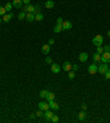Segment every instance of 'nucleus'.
<instances>
[{
	"label": "nucleus",
	"mask_w": 110,
	"mask_h": 123,
	"mask_svg": "<svg viewBox=\"0 0 110 123\" xmlns=\"http://www.w3.org/2000/svg\"><path fill=\"white\" fill-rule=\"evenodd\" d=\"M45 62H46L47 64H52L53 60H52V58H50V57H46V58H45Z\"/></svg>",
	"instance_id": "nucleus-29"
},
{
	"label": "nucleus",
	"mask_w": 110,
	"mask_h": 123,
	"mask_svg": "<svg viewBox=\"0 0 110 123\" xmlns=\"http://www.w3.org/2000/svg\"><path fill=\"white\" fill-rule=\"evenodd\" d=\"M50 50H51V48H50V44H48V43H47V44H44L43 47H42V53L45 55L50 52Z\"/></svg>",
	"instance_id": "nucleus-17"
},
{
	"label": "nucleus",
	"mask_w": 110,
	"mask_h": 123,
	"mask_svg": "<svg viewBox=\"0 0 110 123\" xmlns=\"http://www.w3.org/2000/svg\"><path fill=\"white\" fill-rule=\"evenodd\" d=\"M39 109L42 111H47L50 109V105H48V103H46V102H40V103H39Z\"/></svg>",
	"instance_id": "nucleus-9"
},
{
	"label": "nucleus",
	"mask_w": 110,
	"mask_h": 123,
	"mask_svg": "<svg viewBox=\"0 0 110 123\" xmlns=\"http://www.w3.org/2000/svg\"><path fill=\"white\" fill-rule=\"evenodd\" d=\"M35 117H36V115H35V114H31V115H30V118H31V119H34Z\"/></svg>",
	"instance_id": "nucleus-40"
},
{
	"label": "nucleus",
	"mask_w": 110,
	"mask_h": 123,
	"mask_svg": "<svg viewBox=\"0 0 110 123\" xmlns=\"http://www.w3.org/2000/svg\"><path fill=\"white\" fill-rule=\"evenodd\" d=\"M40 12H41V7L38 5V6L34 7V12H33V13H34V15H36V13H40Z\"/></svg>",
	"instance_id": "nucleus-27"
},
{
	"label": "nucleus",
	"mask_w": 110,
	"mask_h": 123,
	"mask_svg": "<svg viewBox=\"0 0 110 123\" xmlns=\"http://www.w3.org/2000/svg\"><path fill=\"white\" fill-rule=\"evenodd\" d=\"M12 7H13V5H12L11 2H7V3H6V6H4V8H6L7 11H11Z\"/></svg>",
	"instance_id": "nucleus-24"
},
{
	"label": "nucleus",
	"mask_w": 110,
	"mask_h": 123,
	"mask_svg": "<svg viewBox=\"0 0 110 123\" xmlns=\"http://www.w3.org/2000/svg\"><path fill=\"white\" fill-rule=\"evenodd\" d=\"M78 119H79L80 121H84V120L86 119V113H85V111H84V110L79 112V114H78Z\"/></svg>",
	"instance_id": "nucleus-21"
},
{
	"label": "nucleus",
	"mask_w": 110,
	"mask_h": 123,
	"mask_svg": "<svg viewBox=\"0 0 110 123\" xmlns=\"http://www.w3.org/2000/svg\"><path fill=\"white\" fill-rule=\"evenodd\" d=\"M1 21H2V18H0V23H1Z\"/></svg>",
	"instance_id": "nucleus-42"
},
{
	"label": "nucleus",
	"mask_w": 110,
	"mask_h": 123,
	"mask_svg": "<svg viewBox=\"0 0 110 123\" xmlns=\"http://www.w3.org/2000/svg\"><path fill=\"white\" fill-rule=\"evenodd\" d=\"M25 20H26L28 22H33V21L35 20V15L33 12H26Z\"/></svg>",
	"instance_id": "nucleus-6"
},
{
	"label": "nucleus",
	"mask_w": 110,
	"mask_h": 123,
	"mask_svg": "<svg viewBox=\"0 0 110 123\" xmlns=\"http://www.w3.org/2000/svg\"><path fill=\"white\" fill-rule=\"evenodd\" d=\"M13 7L14 8H17V9H20L22 7V5H23V1L22 0H13V2H12Z\"/></svg>",
	"instance_id": "nucleus-16"
},
{
	"label": "nucleus",
	"mask_w": 110,
	"mask_h": 123,
	"mask_svg": "<svg viewBox=\"0 0 110 123\" xmlns=\"http://www.w3.org/2000/svg\"><path fill=\"white\" fill-rule=\"evenodd\" d=\"M108 69H109V67H108V63H104V62H102V63H101V64H99V67H98V72H99L100 74H105Z\"/></svg>",
	"instance_id": "nucleus-2"
},
{
	"label": "nucleus",
	"mask_w": 110,
	"mask_h": 123,
	"mask_svg": "<svg viewBox=\"0 0 110 123\" xmlns=\"http://www.w3.org/2000/svg\"><path fill=\"white\" fill-rule=\"evenodd\" d=\"M54 6H55V3H54L53 0H47L46 2H45V8L46 9H52Z\"/></svg>",
	"instance_id": "nucleus-19"
},
{
	"label": "nucleus",
	"mask_w": 110,
	"mask_h": 123,
	"mask_svg": "<svg viewBox=\"0 0 110 123\" xmlns=\"http://www.w3.org/2000/svg\"><path fill=\"white\" fill-rule=\"evenodd\" d=\"M62 30H63V27H62V25H58V23H56L53 28V31L55 33H60Z\"/></svg>",
	"instance_id": "nucleus-18"
},
{
	"label": "nucleus",
	"mask_w": 110,
	"mask_h": 123,
	"mask_svg": "<svg viewBox=\"0 0 110 123\" xmlns=\"http://www.w3.org/2000/svg\"><path fill=\"white\" fill-rule=\"evenodd\" d=\"M54 98H55V94H54L53 92H51V91H47V94H46V97H45V99H46L47 102H50V101H54Z\"/></svg>",
	"instance_id": "nucleus-14"
},
{
	"label": "nucleus",
	"mask_w": 110,
	"mask_h": 123,
	"mask_svg": "<svg viewBox=\"0 0 110 123\" xmlns=\"http://www.w3.org/2000/svg\"><path fill=\"white\" fill-rule=\"evenodd\" d=\"M101 61L104 62V63H108V62H110V52L104 51L102 53H101Z\"/></svg>",
	"instance_id": "nucleus-3"
},
{
	"label": "nucleus",
	"mask_w": 110,
	"mask_h": 123,
	"mask_svg": "<svg viewBox=\"0 0 110 123\" xmlns=\"http://www.w3.org/2000/svg\"><path fill=\"white\" fill-rule=\"evenodd\" d=\"M24 12H34V6L32 5H25V7L23 8Z\"/></svg>",
	"instance_id": "nucleus-13"
},
{
	"label": "nucleus",
	"mask_w": 110,
	"mask_h": 123,
	"mask_svg": "<svg viewBox=\"0 0 110 123\" xmlns=\"http://www.w3.org/2000/svg\"><path fill=\"white\" fill-rule=\"evenodd\" d=\"M88 72H89V74H96L98 72V65L97 64H90L88 67Z\"/></svg>",
	"instance_id": "nucleus-4"
},
{
	"label": "nucleus",
	"mask_w": 110,
	"mask_h": 123,
	"mask_svg": "<svg viewBox=\"0 0 110 123\" xmlns=\"http://www.w3.org/2000/svg\"><path fill=\"white\" fill-rule=\"evenodd\" d=\"M25 16H26V12H24V11L22 10L21 12L19 13V16H18V19H19V20H23V19H25Z\"/></svg>",
	"instance_id": "nucleus-23"
},
{
	"label": "nucleus",
	"mask_w": 110,
	"mask_h": 123,
	"mask_svg": "<svg viewBox=\"0 0 110 123\" xmlns=\"http://www.w3.org/2000/svg\"><path fill=\"white\" fill-rule=\"evenodd\" d=\"M22 1H23L24 5H30V1H31V0H22Z\"/></svg>",
	"instance_id": "nucleus-38"
},
{
	"label": "nucleus",
	"mask_w": 110,
	"mask_h": 123,
	"mask_svg": "<svg viewBox=\"0 0 110 123\" xmlns=\"http://www.w3.org/2000/svg\"><path fill=\"white\" fill-rule=\"evenodd\" d=\"M51 70L53 73H60L61 72V67L57 63H52L51 64Z\"/></svg>",
	"instance_id": "nucleus-7"
},
{
	"label": "nucleus",
	"mask_w": 110,
	"mask_h": 123,
	"mask_svg": "<svg viewBox=\"0 0 110 123\" xmlns=\"http://www.w3.org/2000/svg\"><path fill=\"white\" fill-rule=\"evenodd\" d=\"M62 27H63V30H70L73 28V25L70 21H63V23H62Z\"/></svg>",
	"instance_id": "nucleus-8"
},
{
	"label": "nucleus",
	"mask_w": 110,
	"mask_h": 123,
	"mask_svg": "<svg viewBox=\"0 0 110 123\" xmlns=\"http://www.w3.org/2000/svg\"><path fill=\"white\" fill-rule=\"evenodd\" d=\"M105 77H106V79H107V80H110V69H108L107 71H106V73H105Z\"/></svg>",
	"instance_id": "nucleus-30"
},
{
	"label": "nucleus",
	"mask_w": 110,
	"mask_h": 123,
	"mask_svg": "<svg viewBox=\"0 0 110 123\" xmlns=\"http://www.w3.org/2000/svg\"><path fill=\"white\" fill-rule=\"evenodd\" d=\"M12 18H13V13L10 12L9 15H4V16H2V21L3 22H6V23H8L10 20L12 19Z\"/></svg>",
	"instance_id": "nucleus-10"
},
{
	"label": "nucleus",
	"mask_w": 110,
	"mask_h": 123,
	"mask_svg": "<svg viewBox=\"0 0 110 123\" xmlns=\"http://www.w3.org/2000/svg\"><path fill=\"white\" fill-rule=\"evenodd\" d=\"M48 105H50V108L52 109V110H54V111H57L58 109H60L58 104H57L56 102H54V101H50V102H48Z\"/></svg>",
	"instance_id": "nucleus-15"
},
{
	"label": "nucleus",
	"mask_w": 110,
	"mask_h": 123,
	"mask_svg": "<svg viewBox=\"0 0 110 123\" xmlns=\"http://www.w3.org/2000/svg\"><path fill=\"white\" fill-rule=\"evenodd\" d=\"M72 69H73V70H74V71H76V70L78 69V65H77V64H73Z\"/></svg>",
	"instance_id": "nucleus-36"
},
{
	"label": "nucleus",
	"mask_w": 110,
	"mask_h": 123,
	"mask_svg": "<svg viewBox=\"0 0 110 123\" xmlns=\"http://www.w3.org/2000/svg\"><path fill=\"white\" fill-rule=\"evenodd\" d=\"M68 79L69 80H74V79H75V72L70 70V71L68 72Z\"/></svg>",
	"instance_id": "nucleus-25"
},
{
	"label": "nucleus",
	"mask_w": 110,
	"mask_h": 123,
	"mask_svg": "<svg viewBox=\"0 0 110 123\" xmlns=\"http://www.w3.org/2000/svg\"><path fill=\"white\" fill-rule=\"evenodd\" d=\"M52 122H54V123H57L58 121H60V119H58V117H56V115H53V118H52Z\"/></svg>",
	"instance_id": "nucleus-31"
},
{
	"label": "nucleus",
	"mask_w": 110,
	"mask_h": 123,
	"mask_svg": "<svg viewBox=\"0 0 110 123\" xmlns=\"http://www.w3.org/2000/svg\"><path fill=\"white\" fill-rule=\"evenodd\" d=\"M104 52V48H101V45H99V47H97V53H99V54H101Z\"/></svg>",
	"instance_id": "nucleus-32"
},
{
	"label": "nucleus",
	"mask_w": 110,
	"mask_h": 123,
	"mask_svg": "<svg viewBox=\"0 0 110 123\" xmlns=\"http://www.w3.org/2000/svg\"><path fill=\"white\" fill-rule=\"evenodd\" d=\"M86 109H87V105H86V104H83V105H82V110L85 111Z\"/></svg>",
	"instance_id": "nucleus-39"
},
{
	"label": "nucleus",
	"mask_w": 110,
	"mask_h": 123,
	"mask_svg": "<svg viewBox=\"0 0 110 123\" xmlns=\"http://www.w3.org/2000/svg\"><path fill=\"white\" fill-rule=\"evenodd\" d=\"M57 23H58V25H62V23H63V18L58 17V18H57Z\"/></svg>",
	"instance_id": "nucleus-35"
},
{
	"label": "nucleus",
	"mask_w": 110,
	"mask_h": 123,
	"mask_svg": "<svg viewBox=\"0 0 110 123\" xmlns=\"http://www.w3.org/2000/svg\"><path fill=\"white\" fill-rule=\"evenodd\" d=\"M53 115H54V113L52 112V111H50V110L45 111V113L43 114V117H44V119H45V121H46V122H48V121L52 120Z\"/></svg>",
	"instance_id": "nucleus-5"
},
{
	"label": "nucleus",
	"mask_w": 110,
	"mask_h": 123,
	"mask_svg": "<svg viewBox=\"0 0 110 123\" xmlns=\"http://www.w3.org/2000/svg\"><path fill=\"white\" fill-rule=\"evenodd\" d=\"M104 51H107V52H110V45L107 44L104 47Z\"/></svg>",
	"instance_id": "nucleus-34"
},
{
	"label": "nucleus",
	"mask_w": 110,
	"mask_h": 123,
	"mask_svg": "<svg viewBox=\"0 0 110 123\" xmlns=\"http://www.w3.org/2000/svg\"><path fill=\"white\" fill-rule=\"evenodd\" d=\"M43 19H44V17H43V15H42L41 12L35 15V21H42Z\"/></svg>",
	"instance_id": "nucleus-22"
},
{
	"label": "nucleus",
	"mask_w": 110,
	"mask_h": 123,
	"mask_svg": "<svg viewBox=\"0 0 110 123\" xmlns=\"http://www.w3.org/2000/svg\"><path fill=\"white\" fill-rule=\"evenodd\" d=\"M72 67H73V65L70 64V62H68V61H66V62H64V63H63V70H64V71L69 72L70 70H72Z\"/></svg>",
	"instance_id": "nucleus-12"
},
{
	"label": "nucleus",
	"mask_w": 110,
	"mask_h": 123,
	"mask_svg": "<svg viewBox=\"0 0 110 123\" xmlns=\"http://www.w3.org/2000/svg\"><path fill=\"white\" fill-rule=\"evenodd\" d=\"M78 59H79V61H80V62H85V61H87V59H88V53H86V52H82V53H79Z\"/></svg>",
	"instance_id": "nucleus-11"
},
{
	"label": "nucleus",
	"mask_w": 110,
	"mask_h": 123,
	"mask_svg": "<svg viewBox=\"0 0 110 123\" xmlns=\"http://www.w3.org/2000/svg\"><path fill=\"white\" fill-rule=\"evenodd\" d=\"M54 42H55V40H54V39H50V40H48V44H54Z\"/></svg>",
	"instance_id": "nucleus-37"
},
{
	"label": "nucleus",
	"mask_w": 110,
	"mask_h": 123,
	"mask_svg": "<svg viewBox=\"0 0 110 123\" xmlns=\"http://www.w3.org/2000/svg\"><path fill=\"white\" fill-rule=\"evenodd\" d=\"M47 91H48V90H42L41 92H40V97H41V98H45V97H46V94H47Z\"/></svg>",
	"instance_id": "nucleus-28"
},
{
	"label": "nucleus",
	"mask_w": 110,
	"mask_h": 123,
	"mask_svg": "<svg viewBox=\"0 0 110 123\" xmlns=\"http://www.w3.org/2000/svg\"><path fill=\"white\" fill-rule=\"evenodd\" d=\"M92 59H94V61L95 62H99V61H101V54H99V53H94L92 54Z\"/></svg>",
	"instance_id": "nucleus-20"
},
{
	"label": "nucleus",
	"mask_w": 110,
	"mask_h": 123,
	"mask_svg": "<svg viewBox=\"0 0 110 123\" xmlns=\"http://www.w3.org/2000/svg\"><path fill=\"white\" fill-rule=\"evenodd\" d=\"M43 111L42 110H39L38 112H36V113H35V115H36V117H43Z\"/></svg>",
	"instance_id": "nucleus-33"
},
{
	"label": "nucleus",
	"mask_w": 110,
	"mask_h": 123,
	"mask_svg": "<svg viewBox=\"0 0 110 123\" xmlns=\"http://www.w3.org/2000/svg\"><path fill=\"white\" fill-rule=\"evenodd\" d=\"M102 42H104V38H102V36H100V34H98V36H96L92 39V43H94L96 47H99V45L102 44Z\"/></svg>",
	"instance_id": "nucleus-1"
},
{
	"label": "nucleus",
	"mask_w": 110,
	"mask_h": 123,
	"mask_svg": "<svg viewBox=\"0 0 110 123\" xmlns=\"http://www.w3.org/2000/svg\"><path fill=\"white\" fill-rule=\"evenodd\" d=\"M108 37H109V38H110V30H109V31H108Z\"/></svg>",
	"instance_id": "nucleus-41"
},
{
	"label": "nucleus",
	"mask_w": 110,
	"mask_h": 123,
	"mask_svg": "<svg viewBox=\"0 0 110 123\" xmlns=\"http://www.w3.org/2000/svg\"><path fill=\"white\" fill-rule=\"evenodd\" d=\"M6 12H7L6 8H4V7H1V6H0V17L4 16V15H6Z\"/></svg>",
	"instance_id": "nucleus-26"
}]
</instances>
